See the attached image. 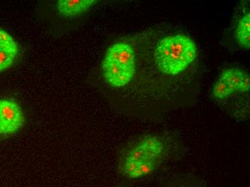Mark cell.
Masks as SVG:
<instances>
[{"mask_svg": "<svg viewBox=\"0 0 250 187\" xmlns=\"http://www.w3.org/2000/svg\"><path fill=\"white\" fill-rule=\"evenodd\" d=\"M97 2L95 0H59L56 7L62 16L74 18L86 13Z\"/></svg>", "mask_w": 250, "mask_h": 187, "instance_id": "obj_6", "label": "cell"}, {"mask_svg": "<svg viewBox=\"0 0 250 187\" xmlns=\"http://www.w3.org/2000/svg\"><path fill=\"white\" fill-rule=\"evenodd\" d=\"M167 152V145L163 138L155 135H146L123 153L119 162V171L129 180L150 176L162 165Z\"/></svg>", "mask_w": 250, "mask_h": 187, "instance_id": "obj_1", "label": "cell"}, {"mask_svg": "<svg viewBox=\"0 0 250 187\" xmlns=\"http://www.w3.org/2000/svg\"><path fill=\"white\" fill-rule=\"evenodd\" d=\"M23 110L13 99H0V141L19 132L25 125Z\"/></svg>", "mask_w": 250, "mask_h": 187, "instance_id": "obj_4", "label": "cell"}, {"mask_svg": "<svg viewBox=\"0 0 250 187\" xmlns=\"http://www.w3.org/2000/svg\"><path fill=\"white\" fill-rule=\"evenodd\" d=\"M125 187V186H121V187Z\"/></svg>", "mask_w": 250, "mask_h": 187, "instance_id": "obj_8", "label": "cell"}, {"mask_svg": "<svg viewBox=\"0 0 250 187\" xmlns=\"http://www.w3.org/2000/svg\"><path fill=\"white\" fill-rule=\"evenodd\" d=\"M238 44L245 49L250 47V15H244L238 22L235 33Z\"/></svg>", "mask_w": 250, "mask_h": 187, "instance_id": "obj_7", "label": "cell"}, {"mask_svg": "<svg viewBox=\"0 0 250 187\" xmlns=\"http://www.w3.org/2000/svg\"><path fill=\"white\" fill-rule=\"evenodd\" d=\"M102 72L105 80L113 87H123L135 76L136 71L133 48L126 42L111 45L102 62Z\"/></svg>", "mask_w": 250, "mask_h": 187, "instance_id": "obj_3", "label": "cell"}, {"mask_svg": "<svg viewBox=\"0 0 250 187\" xmlns=\"http://www.w3.org/2000/svg\"><path fill=\"white\" fill-rule=\"evenodd\" d=\"M220 78L225 81L226 83L230 86L233 92H249L250 86V77L248 73L237 67L226 68L221 73Z\"/></svg>", "mask_w": 250, "mask_h": 187, "instance_id": "obj_5", "label": "cell"}, {"mask_svg": "<svg viewBox=\"0 0 250 187\" xmlns=\"http://www.w3.org/2000/svg\"><path fill=\"white\" fill-rule=\"evenodd\" d=\"M197 56L194 41L184 34L165 37L157 44L154 58L158 69L167 75H176L190 66Z\"/></svg>", "mask_w": 250, "mask_h": 187, "instance_id": "obj_2", "label": "cell"}]
</instances>
